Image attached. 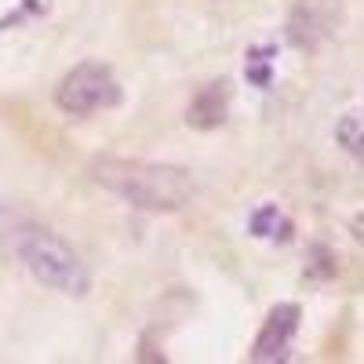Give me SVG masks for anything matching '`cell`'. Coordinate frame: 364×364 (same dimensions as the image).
<instances>
[{"instance_id": "1", "label": "cell", "mask_w": 364, "mask_h": 364, "mask_svg": "<svg viewBox=\"0 0 364 364\" xmlns=\"http://www.w3.org/2000/svg\"><path fill=\"white\" fill-rule=\"evenodd\" d=\"M0 248L15 255L33 277L63 295H87L91 291V273L80 262V255L66 245L58 233L48 226L26 219L22 211L0 204Z\"/></svg>"}, {"instance_id": "2", "label": "cell", "mask_w": 364, "mask_h": 364, "mask_svg": "<svg viewBox=\"0 0 364 364\" xmlns=\"http://www.w3.org/2000/svg\"><path fill=\"white\" fill-rule=\"evenodd\" d=\"M91 182L117 193L142 211H178L193 197V175L178 164L128 161V157H95L87 164Z\"/></svg>"}, {"instance_id": "3", "label": "cell", "mask_w": 364, "mask_h": 364, "mask_svg": "<svg viewBox=\"0 0 364 364\" xmlns=\"http://www.w3.org/2000/svg\"><path fill=\"white\" fill-rule=\"evenodd\" d=\"M55 102L70 117H91L99 109H113L120 102V84L102 63H80L58 80Z\"/></svg>"}, {"instance_id": "4", "label": "cell", "mask_w": 364, "mask_h": 364, "mask_svg": "<svg viewBox=\"0 0 364 364\" xmlns=\"http://www.w3.org/2000/svg\"><path fill=\"white\" fill-rule=\"evenodd\" d=\"M343 22V0H291V11L284 22L288 44L299 51H317L336 37Z\"/></svg>"}, {"instance_id": "5", "label": "cell", "mask_w": 364, "mask_h": 364, "mask_svg": "<svg viewBox=\"0 0 364 364\" xmlns=\"http://www.w3.org/2000/svg\"><path fill=\"white\" fill-rule=\"evenodd\" d=\"M299 317L302 310L295 302H281V306H273L262 321V331L255 336V346H252V364H281L295 331H299Z\"/></svg>"}, {"instance_id": "6", "label": "cell", "mask_w": 364, "mask_h": 364, "mask_svg": "<svg viewBox=\"0 0 364 364\" xmlns=\"http://www.w3.org/2000/svg\"><path fill=\"white\" fill-rule=\"evenodd\" d=\"M230 113V84L226 80H211L204 87H197V95L190 99L186 106V120H190V128H219L223 120Z\"/></svg>"}, {"instance_id": "7", "label": "cell", "mask_w": 364, "mask_h": 364, "mask_svg": "<svg viewBox=\"0 0 364 364\" xmlns=\"http://www.w3.org/2000/svg\"><path fill=\"white\" fill-rule=\"evenodd\" d=\"M248 230L252 237H262V240H277V245H288L295 226L284 219V211L277 204H262L252 211V219H248Z\"/></svg>"}, {"instance_id": "8", "label": "cell", "mask_w": 364, "mask_h": 364, "mask_svg": "<svg viewBox=\"0 0 364 364\" xmlns=\"http://www.w3.org/2000/svg\"><path fill=\"white\" fill-rule=\"evenodd\" d=\"M336 139L350 157H357L364 164V117H343L336 128Z\"/></svg>"}, {"instance_id": "9", "label": "cell", "mask_w": 364, "mask_h": 364, "mask_svg": "<svg viewBox=\"0 0 364 364\" xmlns=\"http://www.w3.org/2000/svg\"><path fill=\"white\" fill-rule=\"evenodd\" d=\"M139 364H168V360H164V353L157 350L154 339H142L139 343Z\"/></svg>"}, {"instance_id": "10", "label": "cell", "mask_w": 364, "mask_h": 364, "mask_svg": "<svg viewBox=\"0 0 364 364\" xmlns=\"http://www.w3.org/2000/svg\"><path fill=\"white\" fill-rule=\"evenodd\" d=\"M281 364H288V360H281Z\"/></svg>"}]
</instances>
